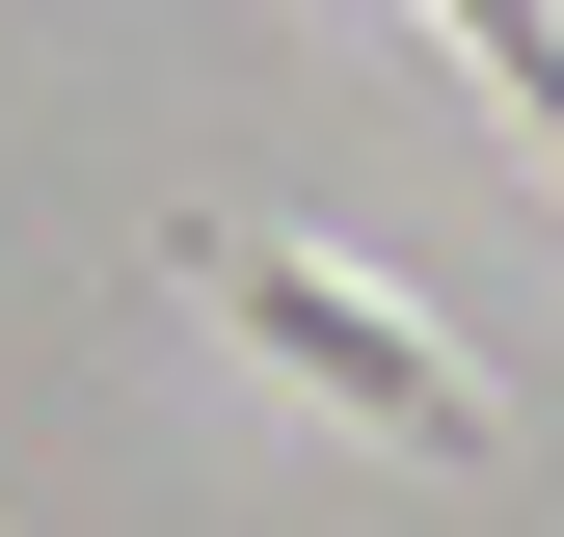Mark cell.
<instances>
[{
    "label": "cell",
    "mask_w": 564,
    "mask_h": 537,
    "mask_svg": "<svg viewBox=\"0 0 564 537\" xmlns=\"http://www.w3.org/2000/svg\"><path fill=\"white\" fill-rule=\"evenodd\" d=\"M188 296H216V322H242L269 376H323L349 430H403V457H484V376H457V350H431L403 296H349L323 242H269V216H216V242H188Z\"/></svg>",
    "instance_id": "obj_1"
}]
</instances>
